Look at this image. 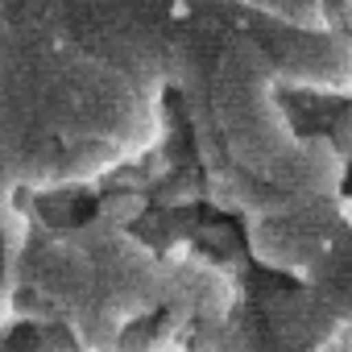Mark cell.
Segmentation results:
<instances>
[{
  "mask_svg": "<svg viewBox=\"0 0 352 352\" xmlns=\"http://www.w3.org/2000/svg\"><path fill=\"white\" fill-rule=\"evenodd\" d=\"M34 290L67 319L79 352H174L191 323L232 311V278L208 261H162L116 224L50 236Z\"/></svg>",
  "mask_w": 352,
  "mask_h": 352,
  "instance_id": "1",
  "label": "cell"
},
{
  "mask_svg": "<svg viewBox=\"0 0 352 352\" xmlns=\"http://www.w3.org/2000/svg\"><path fill=\"white\" fill-rule=\"evenodd\" d=\"M5 311H9V307H5V298H0V327H5Z\"/></svg>",
  "mask_w": 352,
  "mask_h": 352,
  "instance_id": "2",
  "label": "cell"
}]
</instances>
